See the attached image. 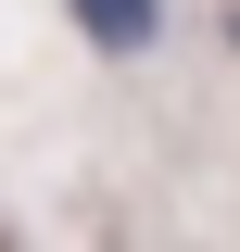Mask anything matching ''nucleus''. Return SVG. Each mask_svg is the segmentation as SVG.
<instances>
[{"instance_id": "1", "label": "nucleus", "mask_w": 240, "mask_h": 252, "mask_svg": "<svg viewBox=\"0 0 240 252\" xmlns=\"http://www.w3.org/2000/svg\"><path fill=\"white\" fill-rule=\"evenodd\" d=\"M76 13H89V38H114V51H152V26H164L152 0H76Z\"/></svg>"}]
</instances>
